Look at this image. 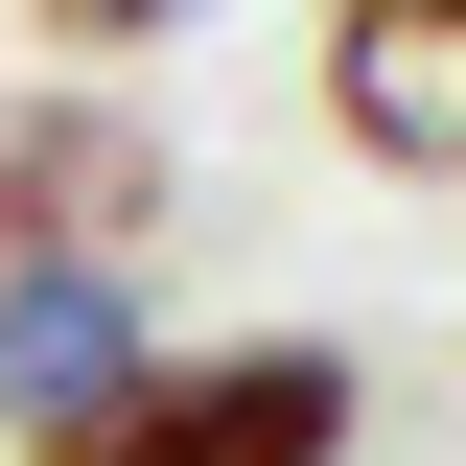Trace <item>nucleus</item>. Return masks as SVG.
<instances>
[{
    "label": "nucleus",
    "instance_id": "nucleus-1",
    "mask_svg": "<svg viewBox=\"0 0 466 466\" xmlns=\"http://www.w3.org/2000/svg\"><path fill=\"white\" fill-rule=\"evenodd\" d=\"M350 443H373V373L327 327H210V350H140L94 420H47L0 466H350Z\"/></svg>",
    "mask_w": 466,
    "mask_h": 466
},
{
    "label": "nucleus",
    "instance_id": "nucleus-2",
    "mask_svg": "<svg viewBox=\"0 0 466 466\" xmlns=\"http://www.w3.org/2000/svg\"><path fill=\"white\" fill-rule=\"evenodd\" d=\"M164 210H187V164L116 70H0V280L24 257H140Z\"/></svg>",
    "mask_w": 466,
    "mask_h": 466
},
{
    "label": "nucleus",
    "instance_id": "nucleus-3",
    "mask_svg": "<svg viewBox=\"0 0 466 466\" xmlns=\"http://www.w3.org/2000/svg\"><path fill=\"white\" fill-rule=\"evenodd\" d=\"M303 116L373 187H466V0H327L303 24Z\"/></svg>",
    "mask_w": 466,
    "mask_h": 466
},
{
    "label": "nucleus",
    "instance_id": "nucleus-4",
    "mask_svg": "<svg viewBox=\"0 0 466 466\" xmlns=\"http://www.w3.org/2000/svg\"><path fill=\"white\" fill-rule=\"evenodd\" d=\"M140 350H164V327H140V257H24V280H0V443L94 420Z\"/></svg>",
    "mask_w": 466,
    "mask_h": 466
},
{
    "label": "nucleus",
    "instance_id": "nucleus-5",
    "mask_svg": "<svg viewBox=\"0 0 466 466\" xmlns=\"http://www.w3.org/2000/svg\"><path fill=\"white\" fill-rule=\"evenodd\" d=\"M210 0H24V47H70V70H140V47H187Z\"/></svg>",
    "mask_w": 466,
    "mask_h": 466
}]
</instances>
